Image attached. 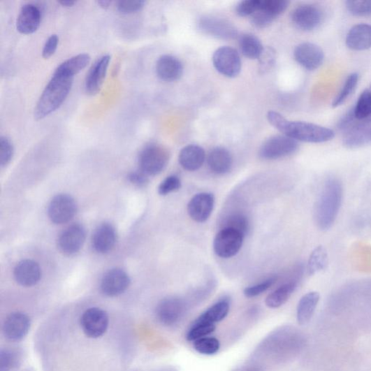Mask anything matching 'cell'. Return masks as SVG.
<instances>
[{"mask_svg":"<svg viewBox=\"0 0 371 371\" xmlns=\"http://www.w3.org/2000/svg\"><path fill=\"white\" fill-rule=\"evenodd\" d=\"M212 60L214 68L226 77H237L241 72L240 55L231 47H222L214 51Z\"/></svg>","mask_w":371,"mask_h":371,"instance_id":"7","label":"cell"},{"mask_svg":"<svg viewBox=\"0 0 371 371\" xmlns=\"http://www.w3.org/2000/svg\"><path fill=\"white\" fill-rule=\"evenodd\" d=\"M216 328V324L195 320L188 331L187 339L189 342L196 341L210 335Z\"/></svg>","mask_w":371,"mask_h":371,"instance_id":"36","label":"cell"},{"mask_svg":"<svg viewBox=\"0 0 371 371\" xmlns=\"http://www.w3.org/2000/svg\"><path fill=\"white\" fill-rule=\"evenodd\" d=\"M111 57L106 54L94 62L89 69L85 80V89L87 94H99L103 85Z\"/></svg>","mask_w":371,"mask_h":371,"instance_id":"14","label":"cell"},{"mask_svg":"<svg viewBox=\"0 0 371 371\" xmlns=\"http://www.w3.org/2000/svg\"><path fill=\"white\" fill-rule=\"evenodd\" d=\"M261 0H245L237 6V13L242 17L252 16L259 8Z\"/></svg>","mask_w":371,"mask_h":371,"instance_id":"43","label":"cell"},{"mask_svg":"<svg viewBox=\"0 0 371 371\" xmlns=\"http://www.w3.org/2000/svg\"><path fill=\"white\" fill-rule=\"evenodd\" d=\"M205 161V152L203 147L189 145L184 147L179 156V161L182 167L188 171L199 170Z\"/></svg>","mask_w":371,"mask_h":371,"instance_id":"26","label":"cell"},{"mask_svg":"<svg viewBox=\"0 0 371 371\" xmlns=\"http://www.w3.org/2000/svg\"><path fill=\"white\" fill-rule=\"evenodd\" d=\"M109 324L107 312L101 308L92 307L84 312L81 326L89 338H99L106 332Z\"/></svg>","mask_w":371,"mask_h":371,"instance_id":"11","label":"cell"},{"mask_svg":"<svg viewBox=\"0 0 371 371\" xmlns=\"http://www.w3.org/2000/svg\"><path fill=\"white\" fill-rule=\"evenodd\" d=\"M30 326L31 321L27 315L23 312H14L6 320L3 333L9 340H22L27 335Z\"/></svg>","mask_w":371,"mask_h":371,"instance_id":"20","label":"cell"},{"mask_svg":"<svg viewBox=\"0 0 371 371\" xmlns=\"http://www.w3.org/2000/svg\"><path fill=\"white\" fill-rule=\"evenodd\" d=\"M170 158L169 152L162 145L151 144L145 147L140 154L139 164L147 175H155L166 167Z\"/></svg>","mask_w":371,"mask_h":371,"instance_id":"4","label":"cell"},{"mask_svg":"<svg viewBox=\"0 0 371 371\" xmlns=\"http://www.w3.org/2000/svg\"><path fill=\"white\" fill-rule=\"evenodd\" d=\"M230 303L222 300L209 307L196 321L216 324L223 321L228 314Z\"/></svg>","mask_w":371,"mask_h":371,"instance_id":"32","label":"cell"},{"mask_svg":"<svg viewBox=\"0 0 371 371\" xmlns=\"http://www.w3.org/2000/svg\"><path fill=\"white\" fill-rule=\"evenodd\" d=\"M346 45L350 50L364 51L371 48V25L361 24L347 33Z\"/></svg>","mask_w":371,"mask_h":371,"instance_id":"23","label":"cell"},{"mask_svg":"<svg viewBox=\"0 0 371 371\" xmlns=\"http://www.w3.org/2000/svg\"><path fill=\"white\" fill-rule=\"evenodd\" d=\"M41 22V8L31 3L24 5L17 18V30L23 34H31L40 28Z\"/></svg>","mask_w":371,"mask_h":371,"instance_id":"19","label":"cell"},{"mask_svg":"<svg viewBox=\"0 0 371 371\" xmlns=\"http://www.w3.org/2000/svg\"><path fill=\"white\" fill-rule=\"evenodd\" d=\"M239 45L242 54L251 60L259 59L264 51L259 38L250 34L240 36Z\"/></svg>","mask_w":371,"mask_h":371,"instance_id":"30","label":"cell"},{"mask_svg":"<svg viewBox=\"0 0 371 371\" xmlns=\"http://www.w3.org/2000/svg\"><path fill=\"white\" fill-rule=\"evenodd\" d=\"M200 28L205 34L221 38L236 36L238 31L229 23L213 17H205L200 22Z\"/></svg>","mask_w":371,"mask_h":371,"instance_id":"25","label":"cell"},{"mask_svg":"<svg viewBox=\"0 0 371 371\" xmlns=\"http://www.w3.org/2000/svg\"><path fill=\"white\" fill-rule=\"evenodd\" d=\"M58 43H59V37L53 34L48 38L43 50V57L45 59L51 57L57 50Z\"/></svg>","mask_w":371,"mask_h":371,"instance_id":"47","label":"cell"},{"mask_svg":"<svg viewBox=\"0 0 371 371\" xmlns=\"http://www.w3.org/2000/svg\"><path fill=\"white\" fill-rule=\"evenodd\" d=\"M286 0H261L259 10L251 16L252 24L258 28H265L276 20L288 8Z\"/></svg>","mask_w":371,"mask_h":371,"instance_id":"9","label":"cell"},{"mask_svg":"<svg viewBox=\"0 0 371 371\" xmlns=\"http://www.w3.org/2000/svg\"><path fill=\"white\" fill-rule=\"evenodd\" d=\"M358 121L355 116L354 110L351 109L341 118L337 124V129L344 133L353 126Z\"/></svg>","mask_w":371,"mask_h":371,"instance_id":"46","label":"cell"},{"mask_svg":"<svg viewBox=\"0 0 371 371\" xmlns=\"http://www.w3.org/2000/svg\"><path fill=\"white\" fill-rule=\"evenodd\" d=\"M143 0H132V1H120L117 3V9L122 14H132L140 11L145 6Z\"/></svg>","mask_w":371,"mask_h":371,"instance_id":"44","label":"cell"},{"mask_svg":"<svg viewBox=\"0 0 371 371\" xmlns=\"http://www.w3.org/2000/svg\"><path fill=\"white\" fill-rule=\"evenodd\" d=\"M77 212V204L70 195L58 194L51 201L48 216L55 224H64L71 221Z\"/></svg>","mask_w":371,"mask_h":371,"instance_id":"10","label":"cell"},{"mask_svg":"<svg viewBox=\"0 0 371 371\" xmlns=\"http://www.w3.org/2000/svg\"><path fill=\"white\" fill-rule=\"evenodd\" d=\"M182 187V182L177 175H170L159 187V193L162 196H166L172 192L177 191Z\"/></svg>","mask_w":371,"mask_h":371,"instance_id":"42","label":"cell"},{"mask_svg":"<svg viewBox=\"0 0 371 371\" xmlns=\"http://www.w3.org/2000/svg\"><path fill=\"white\" fill-rule=\"evenodd\" d=\"M343 145L349 149H358L371 145V116L357 121L344 133Z\"/></svg>","mask_w":371,"mask_h":371,"instance_id":"12","label":"cell"},{"mask_svg":"<svg viewBox=\"0 0 371 371\" xmlns=\"http://www.w3.org/2000/svg\"><path fill=\"white\" fill-rule=\"evenodd\" d=\"M294 56L296 61L308 71L317 70L324 61L323 50L317 45L310 43L298 45L295 49Z\"/></svg>","mask_w":371,"mask_h":371,"instance_id":"15","label":"cell"},{"mask_svg":"<svg viewBox=\"0 0 371 371\" xmlns=\"http://www.w3.org/2000/svg\"><path fill=\"white\" fill-rule=\"evenodd\" d=\"M15 363V356L10 351L3 350L0 355V370L9 371Z\"/></svg>","mask_w":371,"mask_h":371,"instance_id":"48","label":"cell"},{"mask_svg":"<svg viewBox=\"0 0 371 371\" xmlns=\"http://www.w3.org/2000/svg\"><path fill=\"white\" fill-rule=\"evenodd\" d=\"M156 73L164 82L177 81L182 76L184 68L182 62L172 55L165 54L156 63Z\"/></svg>","mask_w":371,"mask_h":371,"instance_id":"21","label":"cell"},{"mask_svg":"<svg viewBox=\"0 0 371 371\" xmlns=\"http://www.w3.org/2000/svg\"><path fill=\"white\" fill-rule=\"evenodd\" d=\"M267 118L273 127L296 141L324 143L335 138L333 130L308 122H289L275 111H269Z\"/></svg>","mask_w":371,"mask_h":371,"instance_id":"1","label":"cell"},{"mask_svg":"<svg viewBox=\"0 0 371 371\" xmlns=\"http://www.w3.org/2000/svg\"><path fill=\"white\" fill-rule=\"evenodd\" d=\"M130 279L127 273L119 268L109 270L101 282L103 294L108 297L119 296L129 288Z\"/></svg>","mask_w":371,"mask_h":371,"instance_id":"18","label":"cell"},{"mask_svg":"<svg viewBox=\"0 0 371 371\" xmlns=\"http://www.w3.org/2000/svg\"><path fill=\"white\" fill-rule=\"evenodd\" d=\"M277 281V278L271 277L260 284L248 286L244 290V295L248 298L258 297L266 291Z\"/></svg>","mask_w":371,"mask_h":371,"instance_id":"41","label":"cell"},{"mask_svg":"<svg viewBox=\"0 0 371 371\" xmlns=\"http://www.w3.org/2000/svg\"><path fill=\"white\" fill-rule=\"evenodd\" d=\"M221 347L220 342L214 337H203L194 342V348L200 354L212 356L217 354Z\"/></svg>","mask_w":371,"mask_h":371,"instance_id":"37","label":"cell"},{"mask_svg":"<svg viewBox=\"0 0 371 371\" xmlns=\"http://www.w3.org/2000/svg\"><path fill=\"white\" fill-rule=\"evenodd\" d=\"M347 10L356 16H368L371 15V0L369 1H347Z\"/></svg>","mask_w":371,"mask_h":371,"instance_id":"40","label":"cell"},{"mask_svg":"<svg viewBox=\"0 0 371 371\" xmlns=\"http://www.w3.org/2000/svg\"><path fill=\"white\" fill-rule=\"evenodd\" d=\"M42 270L38 264L31 260L19 262L14 269L15 281L24 286H32L40 282Z\"/></svg>","mask_w":371,"mask_h":371,"instance_id":"22","label":"cell"},{"mask_svg":"<svg viewBox=\"0 0 371 371\" xmlns=\"http://www.w3.org/2000/svg\"><path fill=\"white\" fill-rule=\"evenodd\" d=\"M59 3L65 8L73 7L76 3L75 1H69V0H62Z\"/></svg>","mask_w":371,"mask_h":371,"instance_id":"50","label":"cell"},{"mask_svg":"<svg viewBox=\"0 0 371 371\" xmlns=\"http://www.w3.org/2000/svg\"><path fill=\"white\" fill-rule=\"evenodd\" d=\"M186 311V305L181 298L170 297L163 300L157 307L159 320L166 326L178 323Z\"/></svg>","mask_w":371,"mask_h":371,"instance_id":"17","label":"cell"},{"mask_svg":"<svg viewBox=\"0 0 371 371\" xmlns=\"http://www.w3.org/2000/svg\"><path fill=\"white\" fill-rule=\"evenodd\" d=\"M117 241V233L114 226L104 223L97 228L94 233L92 244L94 249L105 254L111 251Z\"/></svg>","mask_w":371,"mask_h":371,"instance_id":"24","label":"cell"},{"mask_svg":"<svg viewBox=\"0 0 371 371\" xmlns=\"http://www.w3.org/2000/svg\"><path fill=\"white\" fill-rule=\"evenodd\" d=\"M244 238L245 237L240 232L224 228L214 239V252L221 259L235 256L242 247Z\"/></svg>","mask_w":371,"mask_h":371,"instance_id":"6","label":"cell"},{"mask_svg":"<svg viewBox=\"0 0 371 371\" xmlns=\"http://www.w3.org/2000/svg\"><path fill=\"white\" fill-rule=\"evenodd\" d=\"M320 300L317 291L307 293L300 300L297 309V319L300 325H306L314 316Z\"/></svg>","mask_w":371,"mask_h":371,"instance_id":"28","label":"cell"},{"mask_svg":"<svg viewBox=\"0 0 371 371\" xmlns=\"http://www.w3.org/2000/svg\"><path fill=\"white\" fill-rule=\"evenodd\" d=\"M354 110L359 121L371 116V85L362 92Z\"/></svg>","mask_w":371,"mask_h":371,"instance_id":"35","label":"cell"},{"mask_svg":"<svg viewBox=\"0 0 371 371\" xmlns=\"http://www.w3.org/2000/svg\"><path fill=\"white\" fill-rule=\"evenodd\" d=\"M111 3V1H106V0H103V1L97 2V4H99L100 7L103 9H108L110 6Z\"/></svg>","mask_w":371,"mask_h":371,"instance_id":"51","label":"cell"},{"mask_svg":"<svg viewBox=\"0 0 371 371\" xmlns=\"http://www.w3.org/2000/svg\"><path fill=\"white\" fill-rule=\"evenodd\" d=\"M129 180L131 183L138 186H143L148 182L147 175L143 171L131 173Z\"/></svg>","mask_w":371,"mask_h":371,"instance_id":"49","label":"cell"},{"mask_svg":"<svg viewBox=\"0 0 371 371\" xmlns=\"http://www.w3.org/2000/svg\"><path fill=\"white\" fill-rule=\"evenodd\" d=\"M14 148L12 142L7 136L0 138V164L5 167L13 159Z\"/></svg>","mask_w":371,"mask_h":371,"instance_id":"39","label":"cell"},{"mask_svg":"<svg viewBox=\"0 0 371 371\" xmlns=\"http://www.w3.org/2000/svg\"><path fill=\"white\" fill-rule=\"evenodd\" d=\"M73 82V77L54 72L36 103L34 119L43 120L59 109L66 100Z\"/></svg>","mask_w":371,"mask_h":371,"instance_id":"2","label":"cell"},{"mask_svg":"<svg viewBox=\"0 0 371 371\" xmlns=\"http://www.w3.org/2000/svg\"><path fill=\"white\" fill-rule=\"evenodd\" d=\"M298 149L297 141L285 135L272 136L259 150L260 157L264 160H277L294 154Z\"/></svg>","mask_w":371,"mask_h":371,"instance_id":"5","label":"cell"},{"mask_svg":"<svg viewBox=\"0 0 371 371\" xmlns=\"http://www.w3.org/2000/svg\"><path fill=\"white\" fill-rule=\"evenodd\" d=\"M328 264V253L323 246L317 247L312 252L307 263L308 275H315L316 273L324 270Z\"/></svg>","mask_w":371,"mask_h":371,"instance_id":"33","label":"cell"},{"mask_svg":"<svg viewBox=\"0 0 371 371\" xmlns=\"http://www.w3.org/2000/svg\"><path fill=\"white\" fill-rule=\"evenodd\" d=\"M86 240L85 227L79 224L71 225L61 234L58 247L66 256H73L80 252Z\"/></svg>","mask_w":371,"mask_h":371,"instance_id":"13","label":"cell"},{"mask_svg":"<svg viewBox=\"0 0 371 371\" xmlns=\"http://www.w3.org/2000/svg\"><path fill=\"white\" fill-rule=\"evenodd\" d=\"M343 189L335 178L328 180L322 189L315 208V220L322 231L328 230L335 224L341 208Z\"/></svg>","mask_w":371,"mask_h":371,"instance_id":"3","label":"cell"},{"mask_svg":"<svg viewBox=\"0 0 371 371\" xmlns=\"http://www.w3.org/2000/svg\"><path fill=\"white\" fill-rule=\"evenodd\" d=\"M291 21L299 29L311 31L317 29L323 22L324 13L315 5L300 6L292 11Z\"/></svg>","mask_w":371,"mask_h":371,"instance_id":"8","label":"cell"},{"mask_svg":"<svg viewBox=\"0 0 371 371\" xmlns=\"http://www.w3.org/2000/svg\"><path fill=\"white\" fill-rule=\"evenodd\" d=\"M358 82L359 75L357 73L349 74L341 90L332 103V106L336 108L343 105L356 91Z\"/></svg>","mask_w":371,"mask_h":371,"instance_id":"34","label":"cell"},{"mask_svg":"<svg viewBox=\"0 0 371 371\" xmlns=\"http://www.w3.org/2000/svg\"><path fill=\"white\" fill-rule=\"evenodd\" d=\"M91 57L87 53L73 56L58 66L55 73L74 77L85 69L90 63Z\"/></svg>","mask_w":371,"mask_h":371,"instance_id":"29","label":"cell"},{"mask_svg":"<svg viewBox=\"0 0 371 371\" xmlns=\"http://www.w3.org/2000/svg\"><path fill=\"white\" fill-rule=\"evenodd\" d=\"M296 288L297 283L295 282L283 284L267 297L266 306L272 309L280 307L288 301Z\"/></svg>","mask_w":371,"mask_h":371,"instance_id":"31","label":"cell"},{"mask_svg":"<svg viewBox=\"0 0 371 371\" xmlns=\"http://www.w3.org/2000/svg\"><path fill=\"white\" fill-rule=\"evenodd\" d=\"M214 205V198L212 194L202 192L194 195L187 206L190 218L198 223L207 221L211 216Z\"/></svg>","mask_w":371,"mask_h":371,"instance_id":"16","label":"cell"},{"mask_svg":"<svg viewBox=\"0 0 371 371\" xmlns=\"http://www.w3.org/2000/svg\"><path fill=\"white\" fill-rule=\"evenodd\" d=\"M208 164L210 169L214 173H227L232 168V156L230 152L226 148H214L208 154Z\"/></svg>","mask_w":371,"mask_h":371,"instance_id":"27","label":"cell"},{"mask_svg":"<svg viewBox=\"0 0 371 371\" xmlns=\"http://www.w3.org/2000/svg\"><path fill=\"white\" fill-rule=\"evenodd\" d=\"M260 59V70L263 73H265L270 70L275 64L276 55L275 50L271 48L264 49V51L259 58Z\"/></svg>","mask_w":371,"mask_h":371,"instance_id":"45","label":"cell"},{"mask_svg":"<svg viewBox=\"0 0 371 371\" xmlns=\"http://www.w3.org/2000/svg\"><path fill=\"white\" fill-rule=\"evenodd\" d=\"M224 228L235 230L245 237L249 231V221L243 214H233L226 219Z\"/></svg>","mask_w":371,"mask_h":371,"instance_id":"38","label":"cell"}]
</instances>
